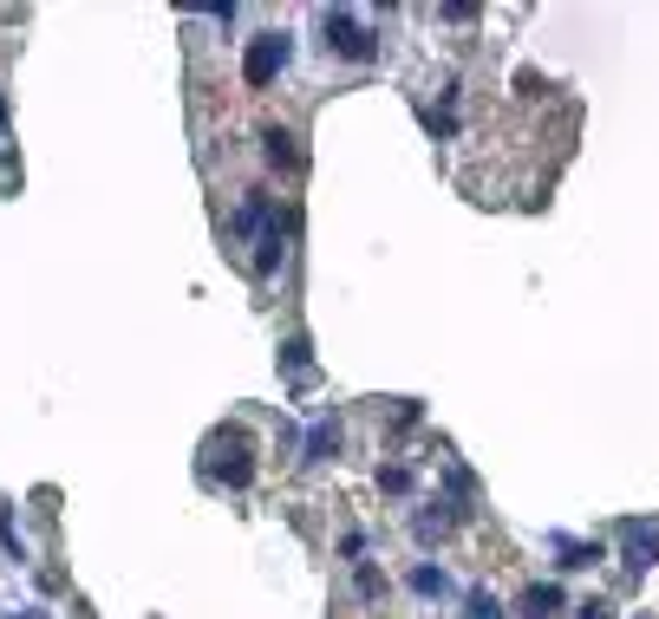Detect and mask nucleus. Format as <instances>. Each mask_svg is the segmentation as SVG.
I'll return each mask as SVG.
<instances>
[{
	"mask_svg": "<svg viewBox=\"0 0 659 619\" xmlns=\"http://www.w3.org/2000/svg\"><path fill=\"white\" fill-rule=\"evenodd\" d=\"M320 26H327V52H340V59H353V65L379 59V33H366L353 13H327Z\"/></svg>",
	"mask_w": 659,
	"mask_h": 619,
	"instance_id": "obj_2",
	"label": "nucleus"
},
{
	"mask_svg": "<svg viewBox=\"0 0 659 619\" xmlns=\"http://www.w3.org/2000/svg\"><path fill=\"white\" fill-rule=\"evenodd\" d=\"M549 548L562 555V568H595V561H608L601 542H575V535H549Z\"/></svg>",
	"mask_w": 659,
	"mask_h": 619,
	"instance_id": "obj_8",
	"label": "nucleus"
},
{
	"mask_svg": "<svg viewBox=\"0 0 659 619\" xmlns=\"http://www.w3.org/2000/svg\"><path fill=\"white\" fill-rule=\"evenodd\" d=\"M203 483L209 490H248L255 483V444L242 424H222L203 437Z\"/></svg>",
	"mask_w": 659,
	"mask_h": 619,
	"instance_id": "obj_1",
	"label": "nucleus"
},
{
	"mask_svg": "<svg viewBox=\"0 0 659 619\" xmlns=\"http://www.w3.org/2000/svg\"><path fill=\"white\" fill-rule=\"evenodd\" d=\"M412 594H418V601H444V594H451V574L431 568V561H418V568H412Z\"/></svg>",
	"mask_w": 659,
	"mask_h": 619,
	"instance_id": "obj_10",
	"label": "nucleus"
},
{
	"mask_svg": "<svg viewBox=\"0 0 659 619\" xmlns=\"http://www.w3.org/2000/svg\"><path fill=\"white\" fill-rule=\"evenodd\" d=\"M359 594H366V601H379V594H386V574H379L373 561H359Z\"/></svg>",
	"mask_w": 659,
	"mask_h": 619,
	"instance_id": "obj_13",
	"label": "nucleus"
},
{
	"mask_svg": "<svg viewBox=\"0 0 659 619\" xmlns=\"http://www.w3.org/2000/svg\"><path fill=\"white\" fill-rule=\"evenodd\" d=\"M562 614V587L556 581H536V587H523V601H516V619H556Z\"/></svg>",
	"mask_w": 659,
	"mask_h": 619,
	"instance_id": "obj_6",
	"label": "nucleus"
},
{
	"mask_svg": "<svg viewBox=\"0 0 659 619\" xmlns=\"http://www.w3.org/2000/svg\"><path fill=\"white\" fill-rule=\"evenodd\" d=\"M621 568L640 581L659 568V522H621Z\"/></svg>",
	"mask_w": 659,
	"mask_h": 619,
	"instance_id": "obj_4",
	"label": "nucleus"
},
{
	"mask_svg": "<svg viewBox=\"0 0 659 619\" xmlns=\"http://www.w3.org/2000/svg\"><path fill=\"white\" fill-rule=\"evenodd\" d=\"M288 33H261V39H248V52H242V78H248V91H261V85H274V72L288 65Z\"/></svg>",
	"mask_w": 659,
	"mask_h": 619,
	"instance_id": "obj_3",
	"label": "nucleus"
},
{
	"mask_svg": "<svg viewBox=\"0 0 659 619\" xmlns=\"http://www.w3.org/2000/svg\"><path fill=\"white\" fill-rule=\"evenodd\" d=\"M379 490L405 496V490H412V470H405V463H386V470H379Z\"/></svg>",
	"mask_w": 659,
	"mask_h": 619,
	"instance_id": "obj_12",
	"label": "nucleus"
},
{
	"mask_svg": "<svg viewBox=\"0 0 659 619\" xmlns=\"http://www.w3.org/2000/svg\"><path fill=\"white\" fill-rule=\"evenodd\" d=\"M0 131H7V111H0Z\"/></svg>",
	"mask_w": 659,
	"mask_h": 619,
	"instance_id": "obj_16",
	"label": "nucleus"
},
{
	"mask_svg": "<svg viewBox=\"0 0 659 619\" xmlns=\"http://www.w3.org/2000/svg\"><path fill=\"white\" fill-rule=\"evenodd\" d=\"M281 255H288V242H281V222L268 215V222L255 228V274L274 281V274H281Z\"/></svg>",
	"mask_w": 659,
	"mask_h": 619,
	"instance_id": "obj_5",
	"label": "nucleus"
},
{
	"mask_svg": "<svg viewBox=\"0 0 659 619\" xmlns=\"http://www.w3.org/2000/svg\"><path fill=\"white\" fill-rule=\"evenodd\" d=\"M261 144H268V150H261V157H268V163H274V170H301V137H294V131H288V124H274V131H268V137H261Z\"/></svg>",
	"mask_w": 659,
	"mask_h": 619,
	"instance_id": "obj_7",
	"label": "nucleus"
},
{
	"mask_svg": "<svg viewBox=\"0 0 659 619\" xmlns=\"http://www.w3.org/2000/svg\"><path fill=\"white\" fill-rule=\"evenodd\" d=\"M575 619H614V601H608V594H595V601H582V607H575Z\"/></svg>",
	"mask_w": 659,
	"mask_h": 619,
	"instance_id": "obj_15",
	"label": "nucleus"
},
{
	"mask_svg": "<svg viewBox=\"0 0 659 619\" xmlns=\"http://www.w3.org/2000/svg\"><path fill=\"white\" fill-rule=\"evenodd\" d=\"M333 450H340V424H314L307 444H301V463H327Z\"/></svg>",
	"mask_w": 659,
	"mask_h": 619,
	"instance_id": "obj_9",
	"label": "nucleus"
},
{
	"mask_svg": "<svg viewBox=\"0 0 659 619\" xmlns=\"http://www.w3.org/2000/svg\"><path fill=\"white\" fill-rule=\"evenodd\" d=\"M281 366H288V372L301 379V372H307V339H288V352H281Z\"/></svg>",
	"mask_w": 659,
	"mask_h": 619,
	"instance_id": "obj_14",
	"label": "nucleus"
},
{
	"mask_svg": "<svg viewBox=\"0 0 659 619\" xmlns=\"http://www.w3.org/2000/svg\"><path fill=\"white\" fill-rule=\"evenodd\" d=\"M464 614H471V619H510V607H503L497 594H484V587H471V594H464Z\"/></svg>",
	"mask_w": 659,
	"mask_h": 619,
	"instance_id": "obj_11",
	"label": "nucleus"
}]
</instances>
